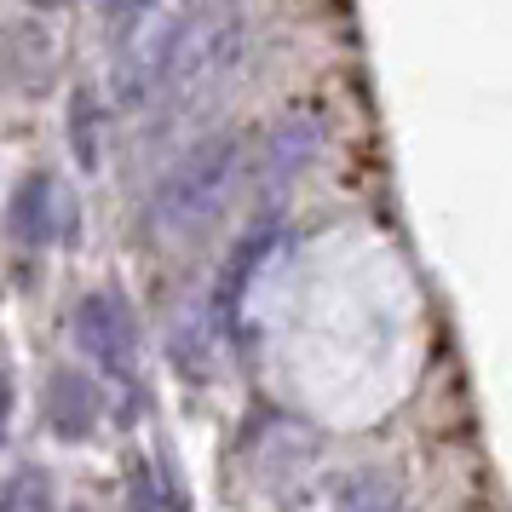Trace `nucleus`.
<instances>
[{"label": "nucleus", "mask_w": 512, "mask_h": 512, "mask_svg": "<svg viewBox=\"0 0 512 512\" xmlns=\"http://www.w3.org/2000/svg\"><path fill=\"white\" fill-rule=\"evenodd\" d=\"M242 58V6L236 0H208L196 6L185 24H179V41H173V58H167L162 93L173 104H196L202 93H213L231 64Z\"/></svg>", "instance_id": "nucleus-1"}, {"label": "nucleus", "mask_w": 512, "mask_h": 512, "mask_svg": "<svg viewBox=\"0 0 512 512\" xmlns=\"http://www.w3.org/2000/svg\"><path fill=\"white\" fill-rule=\"evenodd\" d=\"M52 196H58V185H52V179H41V173H35L18 196H12V231L24 236V242H47V236H52V219H47Z\"/></svg>", "instance_id": "nucleus-5"}, {"label": "nucleus", "mask_w": 512, "mask_h": 512, "mask_svg": "<svg viewBox=\"0 0 512 512\" xmlns=\"http://www.w3.org/2000/svg\"><path fill=\"white\" fill-rule=\"evenodd\" d=\"M29 6H64V0H29Z\"/></svg>", "instance_id": "nucleus-9"}, {"label": "nucleus", "mask_w": 512, "mask_h": 512, "mask_svg": "<svg viewBox=\"0 0 512 512\" xmlns=\"http://www.w3.org/2000/svg\"><path fill=\"white\" fill-rule=\"evenodd\" d=\"M0 512H52L47 472H35V466L12 472V478H6V489H0Z\"/></svg>", "instance_id": "nucleus-6"}, {"label": "nucleus", "mask_w": 512, "mask_h": 512, "mask_svg": "<svg viewBox=\"0 0 512 512\" xmlns=\"http://www.w3.org/2000/svg\"><path fill=\"white\" fill-rule=\"evenodd\" d=\"M236 162H242V144L231 133L202 139L156 190V225L162 231H202L213 213L225 208V196H231Z\"/></svg>", "instance_id": "nucleus-2"}, {"label": "nucleus", "mask_w": 512, "mask_h": 512, "mask_svg": "<svg viewBox=\"0 0 512 512\" xmlns=\"http://www.w3.org/2000/svg\"><path fill=\"white\" fill-rule=\"evenodd\" d=\"M75 340H81V351L93 357L98 369H110V374L139 369V328H133V317H127V305L116 294H93V300L81 305Z\"/></svg>", "instance_id": "nucleus-3"}, {"label": "nucleus", "mask_w": 512, "mask_h": 512, "mask_svg": "<svg viewBox=\"0 0 512 512\" xmlns=\"http://www.w3.org/2000/svg\"><path fill=\"white\" fill-rule=\"evenodd\" d=\"M150 6H156V0H104V12H110L116 24H139Z\"/></svg>", "instance_id": "nucleus-8"}, {"label": "nucleus", "mask_w": 512, "mask_h": 512, "mask_svg": "<svg viewBox=\"0 0 512 512\" xmlns=\"http://www.w3.org/2000/svg\"><path fill=\"white\" fill-rule=\"evenodd\" d=\"M133 512H185L150 461H133Z\"/></svg>", "instance_id": "nucleus-7"}, {"label": "nucleus", "mask_w": 512, "mask_h": 512, "mask_svg": "<svg viewBox=\"0 0 512 512\" xmlns=\"http://www.w3.org/2000/svg\"><path fill=\"white\" fill-rule=\"evenodd\" d=\"M52 426L64 432V438H81V432H93V420H98V397H93V380L87 374H75V369H64V374H52Z\"/></svg>", "instance_id": "nucleus-4"}]
</instances>
